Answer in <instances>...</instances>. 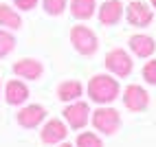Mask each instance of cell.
<instances>
[{
	"label": "cell",
	"mask_w": 156,
	"mask_h": 147,
	"mask_svg": "<svg viewBox=\"0 0 156 147\" xmlns=\"http://www.w3.org/2000/svg\"><path fill=\"white\" fill-rule=\"evenodd\" d=\"M88 94L95 103H110L119 97V83L110 75H95L88 83Z\"/></svg>",
	"instance_id": "6da1fadb"
},
{
	"label": "cell",
	"mask_w": 156,
	"mask_h": 147,
	"mask_svg": "<svg viewBox=\"0 0 156 147\" xmlns=\"http://www.w3.org/2000/svg\"><path fill=\"white\" fill-rule=\"evenodd\" d=\"M70 42L79 55H95L97 53V35L84 24H77L70 29Z\"/></svg>",
	"instance_id": "7a4b0ae2"
},
{
	"label": "cell",
	"mask_w": 156,
	"mask_h": 147,
	"mask_svg": "<svg viewBox=\"0 0 156 147\" xmlns=\"http://www.w3.org/2000/svg\"><path fill=\"white\" fill-rule=\"evenodd\" d=\"M92 125L101 132V134H114L119 130V125H121V117H119V112L114 110V108H99L92 112Z\"/></svg>",
	"instance_id": "3957f363"
},
{
	"label": "cell",
	"mask_w": 156,
	"mask_h": 147,
	"mask_svg": "<svg viewBox=\"0 0 156 147\" xmlns=\"http://www.w3.org/2000/svg\"><path fill=\"white\" fill-rule=\"evenodd\" d=\"M106 68L117 77H128L132 72V57L123 48H114L106 55Z\"/></svg>",
	"instance_id": "277c9868"
},
{
	"label": "cell",
	"mask_w": 156,
	"mask_h": 147,
	"mask_svg": "<svg viewBox=\"0 0 156 147\" xmlns=\"http://www.w3.org/2000/svg\"><path fill=\"white\" fill-rule=\"evenodd\" d=\"M123 103H126V108L132 110V112H141L147 108L150 103V94L145 92L141 86H136V83H132V86H128L126 90H123Z\"/></svg>",
	"instance_id": "5b68a950"
},
{
	"label": "cell",
	"mask_w": 156,
	"mask_h": 147,
	"mask_svg": "<svg viewBox=\"0 0 156 147\" xmlns=\"http://www.w3.org/2000/svg\"><path fill=\"white\" fill-rule=\"evenodd\" d=\"M88 114H90L88 103H84V101L73 103L70 101V106H66V110H64V119H66V123L73 130H79V128H84L88 123Z\"/></svg>",
	"instance_id": "8992f818"
},
{
	"label": "cell",
	"mask_w": 156,
	"mask_h": 147,
	"mask_svg": "<svg viewBox=\"0 0 156 147\" xmlns=\"http://www.w3.org/2000/svg\"><path fill=\"white\" fill-rule=\"evenodd\" d=\"M13 72L18 77H22V79H31V81H35L44 75V66H42V61H37V59H31V57H24V59H20L13 64Z\"/></svg>",
	"instance_id": "52a82bcc"
},
{
	"label": "cell",
	"mask_w": 156,
	"mask_h": 147,
	"mask_svg": "<svg viewBox=\"0 0 156 147\" xmlns=\"http://www.w3.org/2000/svg\"><path fill=\"white\" fill-rule=\"evenodd\" d=\"M152 18H154L152 9L145 2H141V0H134V2L128 5V22L130 24H134V26H147L152 22Z\"/></svg>",
	"instance_id": "ba28073f"
},
{
	"label": "cell",
	"mask_w": 156,
	"mask_h": 147,
	"mask_svg": "<svg viewBox=\"0 0 156 147\" xmlns=\"http://www.w3.org/2000/svg\"><path fill=\"white\" fill-rule=\"evenodd\" d=\"M66 125L62 123L59 119H51L44 128H42V132H40V136H42V143L44 145H57V143H62L66 138Z\"/></svg>",
	"instance_id": "9c48e42d"
},
{
	"label": "cell",
	"mask_w": 156,
	"mask_h": 147,
	"mask_svg": "<svg viewBox=\"0 0 156 147\" xmlns=\"http://www.w3.org/2000/svg\"><path fill=\"white\" fill-rule=\"evenodd\" d=\"M44 117H46V110L42 108V106H27V108H22L18 112V123L22 125V128H27V130H31V128H37L40 123L44 121Z\"/></svg>",
	"instance_id": "30bf717a"
},
{
	"label": "cell",
	"mask_w": 156,
	"mask_h": 147,
	"mask_svg": "<svg viewBox=\"0 0 156 147\" xmlns=\"http://www.w3.org/2000/svg\"><path fill=\"white\" fill-rule=\"evenodd\" d=\"M123 16V5L119 0H106L101 7H99V22L106 24V26H112L117 24Z\"/></svg>",
	"instance_id": "8fae6325"
},
{
	"label": "cell",
	"mask_w": 156,
	"mask_h": 147,
	"mask_svg": "<svg viewBox=\"0 0 156 147\" xmlns=\"http://www.w3.org/2000/svg\"><path fill=\"white\" fill-rule=\"evenodd\" d=\"M5 99H7L9 106H20V103H24L29 99V88L22 81L13 79V81H9L7 88H5Z\"/></svg>",
	"instance_id": "7c38bea8"
},
{
	"label": "cell",
	"mask_w": 156,
	"mask_h": 147,
	"mask_svg": "<svg viewBox=\"0 0 156 147\" xmlns=\"http://www.w3.org/2000/svg\"><path fill=\"white\" fill-rule=\"evenodd\" d=\"M130 51L136 57H150L154 51H156V44H154V40L150 35L139 33V35H132L130 37Z\"/></svg>",
	"instance_id": "4fadbf2b"
},
{
	"label": "cell",
	"mask_w": 156,
	"mask_h": 147,
	"mask_svg": "<svg viewBox=\"0 0 156 147\" xmlns=\"http://www.w3.org/2000/svg\"><path fill=\"white\" fill-rule=\"evenodd\" d=\"M84 92V86L77 81V79H68V81H62L57 86V97L62 101H77Z\"/></svg>",
	"instance_id": "5bb4252c"
},
{
	"label": "cell",
	"mask_w": 156,
	"mask_h": 147,
	"mask_svg": "<svg viewBox=\"0 0 156 147\" xmlns=\"http://www.w3.org/2000/svg\"><path fill=\"white\" fill-rule=\"evenodd\" d=\"M95 0H70V13L77 20H88L95 13Z\"/></svg>",
	"instance_id": "9a60e30c"
},
{
	"label": "cell",
	"mask_w": 156,
	"mask_h": 147,
	"mask_svg": "<svg viewBox=\"0 0 156 147\" xmlns=\"http://www.w3.org/2000/svg\"><path fill=\"white\" fill-rule=\"evenodd\" d=\"M0 26H7V29L16 31V29L22 26V18H20L9 5H0Z\"/></svg>",
	"instance_id": "2e32d148"
},
{
	"label": "cell",
	"mask_w": 156,
	"mask_h": 147,
	"mask_svg": "<svg viewBox=\"0 0 156 147\" xmlns=\"http://www.w3.org/2000/svg\"><path fill=\"white\" fill-rule=\"evenodd\" d=\"M13 48H16V37H13L11 33H9V31L0 29V59L7 57Z\"/></svg>",
	"instance_id": "e0dca14e"
},
{
	"label": "cell",
	"mask_w": 156,
	"mask_h": 147,
	"mask_svg": "<svg viewBox=\"0 0 156 147\" xmlns=\"http://www.w3.org/2000/svg\"><path fill=\"white\" fill-rule=\"evenodd\" d=\"M75 147H103V143H101V138H99L97 134L84 132V134L77 136V145Z\"/></svg>",
	"instance_id": "ac0fdd59"
},
{
	"label": "cell",
	"mask_w": 156,
	"mask_h": 147,
	"mask_svg": "<svg viewBox=\"0 0 156 147\" xmlns=\"http://www.w3.org/2000/svg\"><path fill=\"white\" fill-rule=\"evenodd\" d=\"M48 16H62L66 9V0H42Z\"/></svg>",
	"instance_id": "d6986e66"
},
{
	"label": "cell",
	"mask_w": 156,
	"mask_h": 147,
	"mask_svg": "<svg viewBox=\"0 0 156 147\" xmlns=\"http://www.w3.org/2000/svg\"><path fill=\"white\" fill-rule=\"evenodd\" d=\"M143 79L147 83H152V86H156V59H150L143 66Z\"/></svg>",
	"instance_id": "ffe728a7"
},
{
	"label": "cell",
	"mask_w": 156,
	"mask_h": 147,
	"mask_svg": "<svg viewBox=\"0 0 156 147\" xmlns=\"http://www.w3.org/2000/svg\"><path fill=\"white\" fill-rule=\"evenodd\" d=\"M13 5L18 9H22V11H31V9L37 5V0H13Z\"/></svg>",
	"instance_id": "44dd1931"
},
{
	"label": "cell",
	"mask_w": 156,
	"mask_h": 147,
	"mask_svg": "<svg viewBox=\"0 0 156 147\" xmlns=\"http://www.w3.org/2000/svg\"><path fill=\"white\" fill-rule=\"evenodd\" d=\"M57 147H73L70 143H62V145H57Z\"/></svg>",
	"instance_id": "7402d4cb"
},
{
	"label": "cell",
	"mask_w": 156,
	"mask_h": 147,
	"mask_svg": "<svg viewBox=\"0 0 156 147\" xmlns=\"http://www.w3.org/2000/svg\"><path fill=\"white\" fill-rule=\"evenodd\" d=\"M150 2H152V7H154V9H156V0H150Z\"/></svg>",
	"instance_id": "603a6c76"
}]
</instances>
